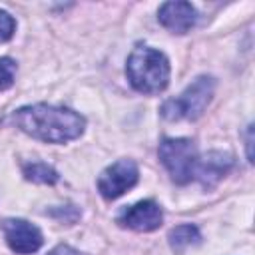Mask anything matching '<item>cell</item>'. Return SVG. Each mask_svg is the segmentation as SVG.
Listing matches in <instances>:
<instances>
[{
    "label": "cell",
    "mask_w": 255,
    "mask_h": 255,
    "mask_svg": "<svg viewBox=\"0 0 255 255\" xmlns=\"http://www.w3.org/2000/svg\"><path fill=\"white\" fill-rule=\"evenodd\" d=\"M12 122L24 133L48 141V143H66L82 135L84 131V118L68 108L36 104L20 108L12 114Z\"/></svg>",
    "instance_id": "6da1fadb"
},
{
    "label": "cell",
    "mask_w": 255,
    "mask_h": 255,
    "mask_svg": "<svg viewBox=\"0 0 255 255\" xmlns=\"http://www.w3.org/2000/svg\"><path fill=\"white\" fill-rule=\"evenodd\" d=\"M128 80L141 94H159L169 84V62L163 52L153 48H135L128 58Z\"/></svg>",
    "instance_id": "7a4b0ae2"
},
{
    "label": "cell",
    "mask_w": 255,
    "mask_h": 255,
    "mask_svg": "<svg viewBox=\"0 0 255 255\" xmlns=\"http://www.w3.org/2000/svg\"><path fill=\"white\" fill-rule=\"evenodd\" d=\"M213 88H215L213 78H209V76L195 78L177 98L163 102L161 116L165 120H183V118L195 120V118H199L213 96Z\"/></svg>",
    "instance_id": "3957f363"
},
{
    "label": "cell",
    "mask_w": 255,
    "mask_h": 255,
    "mask_svg": "<svg viewBox=\"0 0 255 255\" xmlns=\"http://www.w3.org/2000/svg\"><path fill=\"white\" fill-rule=\"evenodd\" d=\"M159 159L169 171L171 179L179 185L187 183L193 179V167L197 161V149L191 139L185 137H175L169 139L165 137L159 143Z\"/></svg>",
    "instance_id": "277c9868"
},
{
    "label": "cell",
    "mask_w": 255,
    "mask_h": 255,
    "mask_svg": "<svg viewBox=\"0 0 255 255\" xmlns=\"http://www.w3.org/2000/svg\"><path fill=\"white\" fill-rule=\"evenodd\" d=\"M139 169L135 161L131 159H120L106 167L98 177V191L106 199H116L124 195L128 189H131L137 183Z\"/></svg>",
    "instance_id": "5b68a950"
},
{
    "label": "cell",
    "mask_w": 255,
    "mask_h": 255,
    "mask_svg": "<svg viewBox=\"0 0 255 255\" xmlns=\"http://www.w3.org/2000/svg\"><path fill=\"white\" fill-rule=\"evenodd\" d=\"M161 221H163L161 207L151 199L137 201L135 205L126 207L118 215V223L122 227H129L135 231H153L161 225Z\"/></svg>",
    "instance_id": "8992f818"
},
{
    "label": "cell",
    "mask_w": 255,
    "mask_h": 255,
    "mask_svg": "<svg viewBox=\"0 0 255 255\" xmlns=\"http://www.w3.org/2000/svg\"><path fill=\"white\" fill-rule=\"evenodd\" d=\"M4 237L12 251L30 255L36 253L42 247V233L36 225L24 221V219H8L4 223Z\"/></svg>",
    "instance_id": "52a82bcc"
},
{
    "label": "cell",
    "mask_w": 255,
    "mask_h": 255,
    "mask_svg": "<svg viewBox=\"0 0 255 255\" xmlns=\"http://www.w3.org/2000/svg\"><path fill=\"white\" fill-rule=\"evenodd\" d=\"M159 22L173 34H185L195 26L197 12L189 2H165L157 12Z\"/></svg>",
    "instance_id": "ba28073f"
},
{
    "label": "cell",
    "mask_w": 255,
    "mask_h": 255,
    "mask_svg": "<svg viewBox=\"0 0 255 255\" xmlns=\"http://www.w3.org/2000/svg\"><path fill=\"white\" fill-rule=\"evenodd\" d=\"M233 165V157L223 151H209L203 157H197L193 167V177H197L205 187L215 185Z\"/></svg>",
    "instance_id": "9c48e42d"
},
{
    "label": "cell",
    "mask_w": 255,
    "mask_h": 255,
    "mask_svg": "<svg viewBox=\"0 0 255 255\" xmlns=\"http://www.w3.org/2000/svg\"><path fill=\"white\" fill-rule=\"evenodd\" d=\"M167 239H169L171 249H173L175 253H181L185 247H189V245H193V243L199 241V231H197L195 225L185 223V225H177V227H173V229L169 231Z\"/></svg>",
    "instance_id": "30bf717a"
},
{
    "label": "cell",
    "mask_w": 255,
    "mask_h": 255,
    "mask_svg": "<svg viewBox=\"0 0 255 255\" xmlns=\"http://www.w3.org/2000/svg\"><path fill=\"white\" fill-rule=\"evenodd\" d=\"M24 175H26L28 181H34V183H48V185H52V183L58 181L56 169L50 167L48 163H40V161L24 165Z\"/></svg>",
    "instance_id": "8fae6325"
},
{
    "label": "cell",
    "mask_w": 255,
    "mask_h": 255,
    "mask_svg": "<svg viewBox=\"0 0 255 255\" xmlns=\"http://www.w3.org/2000/svg\"><path fill=\"white\" fill-rule=\"evenodd\" d=\"M16 62L12 58H0V92L14 84Z\"/></svg>",
    "instance_id": "7c38bea8"
},
{
    "label": "cell",
    "mask_w": 255,
    "mask_h": 255,
    "mask_svg": "<svg viewBox=\"0 0 255 255\" xmlns=\"http://www.w3.org/2000/svg\"><path fill=\"white\" fill-rule=\"evenodd\" d=\"M14 30H16V20L8 12L0 10V42H8L14 36Z\"/></svg>",
    "instance_id": "4fadbf2b"
},
{
    "label": "cell",
    "mask_w": 255,
    "mask_h": 255,
    "mask_svg": "<svg viewBox=\"0 0 255 255\" xmlns=\"http://www.w3.org/2000/svg\"><path fill=\"white\" fill-rule=\"evenodd\" d=\"M50 215H54V217H58V219H64V221H68V223H74V221L80 217V211H78V207H74V205H66V209H62V207L52 209Z\"/></svg>",
    "instance_id": "5bb4252c"
},
{
    "label": "cell",
    "mask_w": 255,
    "mask_h": 255,
    "mask_svg": "<svg viewBox=\"0 0 255 255\" xmlns=\"http://www.w3.org/2000/svg\"><path fill=\"white\" fill-rule=\"evenodd\" d=\"M48 255H82V253L74 251V249H72V247H68V245H60V247H56L54 251H50Z\"/></svg>",
    "instance_id": "9a60e30c"
},
{
    "label": "cell",
    "mask_w": 255,
    "mask_h": 255,
    "mask_svg": "<svg viewBox=\"0 0 255 255\" xmlns=\"http://www.w3.org/2000/svg\"><path fill=\"white\" fill-rule=\"evenodd\" d=\"M247 157H249V161H251V126H249V131H247Z\"/></svg>",
    "instance_id": "2e32d148"
}]
</instances>
